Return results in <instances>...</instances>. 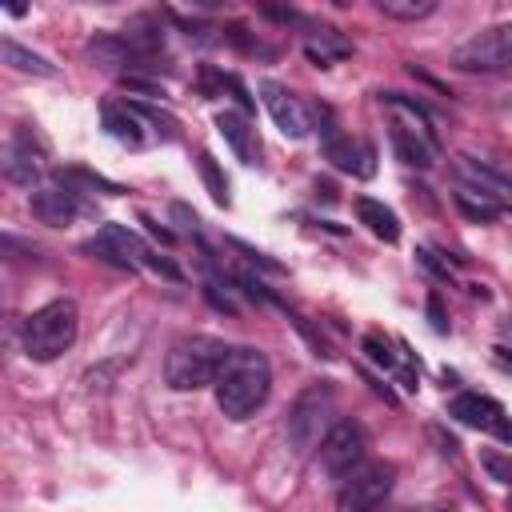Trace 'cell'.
<instances>
[{
  "mask_svg": "<svg viewBox=\"0 0 512 512\" xmlns=\"http://www.w3.org/2000/svg\"><path fill=\"white\" fill-rule=\"evenodd\" d=\"M212 388H216V404L228 420H248L268 400L272 368H268L264 352H256V348H228Z\"/></svg>",
  "mask_w": 512,
  "mask_h": 512,
  "instance_id": "1",
  "label": "cell"
},
{
  "mask_svg": "<svg viewBox=\"0 0 512 512\" xmlns=\"http://www.w3.org/2000/svg\"><path fill=\"white\" fill-rule=\"evenodd\" d=\"M224 356H228V344H220V340H212V336L176 340V344L168 348V356H164V380H168L176 392L208 388V384H216Z\"/></svg>",
  "mask_w": 512,
  "mask_h": 512,
  "instance_id": "2",
  "label": "cell"
},
{
  "mask_svg": "<svg viewBox=\"0 0 512 512\" xmlns=\"http://www.w3.org/2000/svg\"><path fill=\"white\" fill-rule=\"evenodd\" d=\"M80 332V312L72 300H52L44 308H36L28 320H24V352L32 360H56L60 352L72 348Z\"/></svg>",
  "mask_w": 512,
  "mask_h": 512,
  "instance_id": "3",
  "label": "cell"
},
{
  "mask_svg": "<svg viewBox=\"0 0 512 512\" xmlns=\"http://www.w3.org/2000/svg\"><path fill=\"white\" fill-rule=\"evenodd\" d=\"M88 252H96L100 260H108V264H116V268H136V264H148L152 272H164L168 280H180V272H176V264H168V260H160L136 232H128L124 224H104L88 244H84Z\"/></svg>",
  "mask_w": 512,
  "mask_h": 512,
  "instance_id": "4",
  "label": "cell"
},
{
  "mask_svg": "<svg viewBox=\"0 0 512 512\" xmlns=\"http://www.w3.org/2000/svg\"><path fill=\"white\" fill-rule=\"evenodd\" d=\"M452 64L460 72H504V68H512V20L468 36L452 52Z\"/></svg>",
  "mask_w": 512,
  "mask_h": 512,
  "instance_id": "5",
  "label": "cell"
},
{
  "mask_svg": "<svg viewBox=\"0 0 512 512\" xmlns=\"http://www.w3.org/2000/svg\"><path fill=\"white\" fill-rule=\"evenodd\" d=\"M392 484H396V468L392 464H368V468H356L340 496H336V508L340 512H376L388 496H392Z\"/></svg>",
  "mask_w": 512,
  "mask_h": 512,
  "instance_id": "6",
  "label": "cell"
},
{
  "mask_svg": "<svg viewBox=\"0 0 512 512\" xmlns=\"http://www.w3.org/2000/svg\"><path fill=\"white\" fill-rule=\"evenodd\" d=\"M368 452V436L356 420H332L320 440V464L332 476H352Z\"/></svg>",
  "mask_w": 512,
  "mask_h": 512,
  "instance_id": "7",
  "label": "cell"
},
{
  "mask_svg": "<svg viewBox=\"0 0 512 512\" xmlns=\"http://www.w3.org/2000/svg\"><path fill=\"white\" fill-rule=\"evenodd\" d=\"M328 412H332V388L328 384H312L296 400V408L288 416V436H292L296 452H308V448H316V440H324L320 436V424L328 420Z\"/></svg>",
  "mask_w": 512,
  "mask_h": 512,
  "instance_id": "8",
  "label": "cell"
},
{
  "mask_svg": "<svg viewBox=\"0 0 512 512\" xmlns=\"http://www.w3.org/2000/svg\"><path fill=\"white\" fill-rule=\"evenodd\" d=\"M44 172H48V164H44V144H36L28 128H16V136H12L8 148H4V176H8L12 184H20V188H32V192H36L40 180H44Z\"/></svg>",
  "mask_w": 512,
  "mask_h": 512,
  "instance_id": "9",
  "label": "cell"
},
{
  "mask_svg": "<svg viewBox=\"0 0 512 512\" xmlns=\"http://www.w3.org/2000/svg\"><path fill=\"white\" fill-rule=\"evenodd\" d=\"M80 212H84V196L68 180H52V184H40L32 192V216L44 220V224H52V228L72 224Z\"/></svg>",
  "mask_w": 512,
  "mask_h": 512,
  "instance_id": "10",
  "label": "cell"
},
{
  "mask_svg": "<svg viewBox=\"0 0 512 512\" xmlns=\"http://www.w3.org/2000/svg\"><path fill=\"white\" fill-rule=\"evenodd\" d=\"M448 412H452L460 424H468V428L496 432L500 440H512V424L504 420L500 400H492V396H484V392H460V396L448 404Z\"/></svg>",
  "mask_w": 512,
  "mask_h": 512,
  "instance_id": "11",
  "label": "cell"
},
{
  "mask_svg": "<svg viewBox=\"0 0 512 512\" xmlns=\"http://www.w3.org/2000/svg\"><path fill=\"white\" fill-rule=\"evenodd\" d=\"M260 96H264V108H268V116L276 120V128L284 132V136H292V140H300V136H308L312 132V120H308V108L284 88V84H276V80H264L260 84Z\"/></svg>",
  "mask_w": 512,
  "mask_h": 512,
  "instance_id": "12",
  "label": "cell"
},
{
  "mask_svg": "<svg viewBox=\"0 0 512 512\" xmlns=\"http://www.w3.org/2000/svg\"><path fill=\"white\" fill-rule=\"evenodd\" d=\"M392 148L408 168H432L436 156H440V144H436L432 128L416 124V120H396L392 124Z\"/></svg>",
  "mask_w": 512,
  "mask_h": 512,
  "instance_id": "13",
  "label": "cell"
},
{
  "mask_svg": "<svg viewBox=\"0 0 512 512\" xmlns=\"http://www.w3.org/2000/svg\"><path fill=\"white\" fill-rule=\"evenodd\" d=\"M456 172L464 176V180H472L476 188H480V196H488V200H512V176L508 172H500V168H492L488 160H476V156H468V152H460L456 156Z\"/></svg>",
  "mask_w": 512,
  "mask_h": 512,
  "instance_id": "14",
  "label": "cell"
},
{
  "mask_svg": "<svg viewBox=\"0 0 512 512\" xmlns=\"http://www.w3.org/2000/svg\"><path fill=\"white\" fill-rule=\"evenodd\" d=\"M324 152H328V160H332L340 172H352V176H372V172H376V152H372V144L336 136V140L324 144Z\"/></svg>",
  "mask_w": 512,
  "mask_h": 512,
  "instance_id": "15",
  "label": "cell"
},
{
  "mask_svg": "<svg viewBox=\"0 0 512 512\" xmlns=\"http://www.w3.org/2000/svg\"><path fill=\"white\" fill-rule=\"evenodd\" d=\"M352 208H356V220H360L376 240H384V244H396V240H400V220H396L392 208H384V204L372 200V196H356Z\"/></svg>",
  "mask_w": 512,
  "mask_h": 512,
  "instance_id": "16",
  "label": "cell"
},
{
  "mask_svg": "<svg viewBox=\"0 0 512 512\" xmlns=\"http://www.w3.org/2000/svg\"><path fill=\"white\" fill-rule=\"evenodd\" d=\"M216 128H220V136L228 140V148H232L244 164H256V136H252V124H248L240 112H220V116H216Z\"/></svg>",
  "mask_w": 512,
  "mask_h": 512,
  "instance_id": "17",
  "label": "cell"
},
{
  "mask_svg": "<svg viewBox=\"0 0 512 512\" xmlns=\"http://www.w3.org/2000/svg\"><path fill=\"white\" fill-rule=\"evenodd\" d=\"M140 120H144V116H140L132 104H104V128H108L120 144H132V148H140V144H144Z\"/></svg>",
  "mask_w": 512,
  "mask_h": 512,
  "instance_id": "18",
  "label": "cell"
},
{
  "mask_svg": "<svg viewBox=\"0 0 512 512\" xmlns=\"http://www.w3.org/2000/svg\"><path fill=\"white\" fill-rule=\"evenodd\" d=\"M304 52H308V60L312 64H332V60H340V56H348L352 52V44L340 36V32H332V28H320V32H312L308 40H304Z\"/></svg>",
  "mask_w": 512,
  "mask_h": 512,
  "instance_id": "19",
  "label": "cell"
},
{
  "mask_svg": "<svg viewBox=\"0 0 512 512\" xmlns=\"http://www.w3.org/2000/svg\"><path fill=\"white\" fill-rule=\"evenodd\" d=\"M0 52H4V64L16 68V72H32V76H56V64L44 60L40 52H28L24 44H16L12 36L0 40Z\"/></svg>",
  "mask_w": 512,
  "mask_h": 512,
  "instance_id": "20",
  "label": "cell"
},
{
  "mask_svg": "<svg viewBox=\"0 0 512 512\" xmlns=\"http://www.w3.org/2000/svg\"><path fill=\"white\" fill-rule=\"evenodd\" d=\"M452 200H456V208H460L468 220H476V224H492V220L500 216V204L488 200V196H480V192H472V188H460Z\"/></svg>",
  "mask_w": 512,
  "mask_h": 512,
  "instance_id": "21",
  "label": "cell"
},
{
  "mask_svg": "<svg viewBox=\"0 0 512 512\" xmlns=\"http://www.w3.org/2000/svg\"><path fill=\"white\" fill-rule=\"evenodd\" d=\"M388 20H424L436 12V0H376Z\"/></svg>",
  "mask_w": 512,
  "mask_h": 512,
  "instance_id": "22",
  "label": "cell"
},
{
  "mask_svg": "<svg viewBox=\"0 0 512 512\" xmlns=\"http://www.w3.org/2000/svg\"><path fill=\"white\" fill-rule=\"evenodd\" d=\"M196 168H200V176H204L212 200H216V204H228V180H224V172L216 168V160H212L208 152H200V156H196Z\"/></svg>",
  "mask_w": 512,
  "mask_h": 512,
  "instance_id": "23",
  "label": "cell"
},
{
  "mask_svg": "<svg viewBox=\"0 0 512 512\" xmlns=\"http://www.w3.org/2000/svg\"><path fill=\"white\" fill-rule=\"evenodd\" d=\"M480 464L488 468V476H492V480H500V484H512V460H508V456H500V452L484 448V452H480Z\"/></svg>",
  "mask_w": 512,
  "mask_h": 512,
  "instance_id": "24",
  "label": "cell"
},
{
  "mask_svg": "<svg viewBox=\"0 0 512 512\" xmlns=\"http://www.w3.org/2000/svg\"><path fill=\"white\" fill-rule=\"evenodd\" d=\"M364 352H368V360H372V364H380V368H392V364H396V356L388 352V340H384V336H376V332H368V336H364Z\"/></svg>",
  "mask_w": 512,
  "mask_h": 512,
  "instance_id": "25",
  "label": "cell"
},
{
  "mask_svg": "<svg viewBox=\"0 0 512 512\" xmlns=\"http://www.w3.org/2000/svg\"><path fill=\"white\" fill-rule=\"evenodd\" d=\"M428 316H432V328H436V332H448V316H444V304H440L436 292L428 296Z\"/></svg>",
  "mask_w": 512,
  "mask_h": 512,
  "instance_id": "26",
  "label": "cell"
},
{
  "mask_svg": "<svg viewBox=\"0 0 512 512\" xmlns=\"http://www.w3.org/2000/svg\"><path fill=\"white\" fill-rule=\"evenodd\" d=\"M416 260H420V264H424L428 272H436V276H448V268H444V264H440V260H436V256H432L428 248H420V252H416Z\"/></svg>",
  "mask_w": 512,
  "mask_h": 512,
  "instance_id": "27",
  "label": "cell"
},
{
  "mask_svg": "<svg viewBox=\"0 0 512 512\" xmlns=\"http://www.w3.org/2000/svg\"><path fill=\"white\" fill-rule=\"evenodd\" d=\"M492 356H496V364H500V368H508V372H512V348L496 344V348H492Z\"/></svg>",
  "mask_w": 512,
  "mask_h": 512,
  "instance_id": "28",
  "label": "cell"
},
{
  "mask_svg": "<svg viewBox=\"0 0 512 512\" xmlns=\"http://www.w3.org/2000/svg\"><path fill=\"white\" fill-rule=\"evenodd\" d=\"M420 512H456L452 504H432V508H420Z\"/></svg>",
  "mask_w": 512,
  "mask_h": 512,
  "instance_id": "29",
  "label": "cell"
},
{
  "mask_svg": "<svg viewBox=\"0 0 512 512\" xmlns=\"http://www.w3.org/2000/svg\"><path fill=\"white\" fill-rule=\"evenodd\" d=\"M508 512H512V500H508Z\"/></svg>",
  "mask_w": 512,
  "mask_h": 512,
  "instance_id": "30",
  "label": "cell"
}]
</instances>
